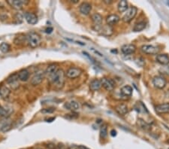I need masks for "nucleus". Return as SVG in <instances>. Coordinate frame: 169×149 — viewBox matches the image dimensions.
Here are the masks:
<instances>
[{"mask_svg":"<svg viewBox=\"0 0 169 149\" xmlns=\"http://www.w3.org/2000/svg\"><path fill=\"white\" fill-rule=\"evenodd\" d=\"M50 81L57 89H62L64 87L65 82V72L61 69H59L58 71L50 78Z\"/></svg>","mask_w":169,"mask_h":149,"instance_id":"nucleus-1","label":"nucleus"},{"mask_svg":"<svg viewBox=\"0 0 169 149\" xmlns=\"http://www.w3.org/2000/svg\"><path fill=\"white\" fill-rule=\"evenodd\" d=\"M26 38L27 43H28V44L32 48H38L41 43V36H40L38 33H34V32L28 33Z\"/></svg>","mask_w":169,"mask_h":149,"instance_id":"nucleus-2","label":"nucleus"},{"mask_svg":"<svg viewBox=\"0 0 169 149\" xmlns=\"http://www.w3.org/2000/svg\"><path fill=\"white\" fill-rule=\"evenodd\" d=\"M137 12H138V9L136 7H130L129 9H127V11L124 14L123 17H122L123 22L129 23L130 21H132V19L136 16Z\"/></svg>","mask_w":169,"mask_h":149,"instance_id":"nucleus-3","label":"nucleus"},{"mask_svg":"<svg viewBox=\"0 0 169 149\" xmlns=\"http://www.w3.org/2000/svg\"><path fill=\"white\" fill-rule=\"evenodd\" d=\"M102 86L107 91H112L114 90V88L116 87V83L112 78H103L101 80Z\"/></svg>","mask_w":169,"mask_h":149,"instance_id":"nucleus-4","label":"nucleus"},{"mask_svg":"<svg viewBox=\"0 0 169 149\" xmlns=\"http://www.w3.org/2000/svg\"><path fill=\"white\" fill-rule=\"evenodd\" d=\"M141 51L145 54L154 55V54H157L159 53V48L156 46L152 45V44H144V45L141 46Z\"/></svg>","mask_w":169,"mask_h":149,"instance_id":"nucleus-5","label":"nucleus"},{"mask_svg":"<svg viewBox=\"0 0 169 149\" xmlns=\"http://www.w3.org/2000/svg\"><path fill=\"white\" fill-rule=\"evenodd\" d=\"M81 73H82V71H81V69L76 68V67H71L66 72L65 76L68 77V78H71V79H74V78L80 77Z\"/></svg>","mask_w":169,"mask_h":149,"instance_id":"nucleus-6","label":"nucleus"},{"mask_svg":"<svg viewBox=\"0 0 169 149\" xmlns=\"http://www.w3.org/2000/svg\"><path fill=\"white\" fill-rule=\"evenodd\" d=\"M166 80L160 75L155 76L153 79V84L158 89H163L166 86Z\"/></svg>","mask_w":169,"mask_h":149,"instance_id":"nucleus-7","label":"nucleus"},{"mask_svg":"<svg viewBox=\"0 0 169 149\" xmlns=\"http://www.w3.org/2000/svg\"><path fill=\"white\" fill-rule=\"evenodd\" d=\"M8 3L12 6V8L17 10L23 9L25 5L28 4L29 1H24V0H9Z\"/></svg>","mask_w":169,"mask_h":149,"instance_id":"nucleus-8","label":"nucleus"},{"mask_svg":"<svg viewBox=\"0 0 169 149\" xmlns=\"http://www.w3.org/2000/svg\"><path fill=\"white\" fill-rule=\"evenodd\" d=\"M44 77H45V74L44 72H39L36 74L34 75V76L31 79V84L33 86H37L39 84H41L44 80Z\"/></svg>","mask_w":169,"mask_h":149,"instance_id":"nucleus-9","label":"nucleus"},{"mask_svg":"<svg viewBox=\"0 0 169 149\" xmlns=\"http://www.w3.org/2000/svg\"><path fill=\"white\" fill-rule=\"evenodd\" d=\"M18 74L15 73L9 77L7 78V83L11 86L13 89H17L19 87V83H18Z\"/></svg>","mask_w":169,"mask_h":149,"instance_id":"nucleus-10","label":"nucleus"},{"mask_svg":"<svg viewBox=\"0 0 169 149\" xmlns=\"http://www.w3.org/2000/svg\"><path fill=\"white\" fill-rule=\"evenodd\" d=\"M135 51H136V46L132 44H124L121 48V51L125 55H131V54H134Z\"/></svg>","mask_w":169,"mask_h":149,"instance_id":"nucleus-11","label":"nucleus"},{"mask_svg":"<svg viewBox=\"0 0 169 149\" xmlns=\"http://www.w3.org/2000/svg\"><path fill=\"white\" fill-rule=\"evenodd\" d=\"M24 17L29 24L35 25L38 23V17L34 13L26 12L24 14Z\"/></svg>","mask_w":169,"mask_h":149,"instance_id":"nucleus-12","label":"nucleus"},{"mask_svg":"<svg viewBox=\"0 0 169 149\" xmlns=\"http://www.w3.org/2000/svg\"><path fill=\"white\" fill-rule=\"evenodd\" d=\"M59 68H58V65L56 63H53L50 64V66H48L46 69V71L44 72V74H45L46 76L50 79V78L58 71Z\"/></svg>","mask_w":169,"mask_h":149,"instance_id":"nucleus-13","label":"nucleus"},{"mask_svg":"<svg viewBox=\"0 0 169 149\" xmlns=\"http://www.w3.org/2000/svg\"><path fill=\"white\" fill-rule=\"evenodd\" d=\"M91 20L94 24V27H98L102 26V24L103 18H102V16L100 14L95 13V14H92L91 16Z\"/></svg>","mask_w":169,"mask_h":149,"instance_id":"nucleus-14","label":"nucleus"},{"mask_svg":"<svg viewBox=\"0 0 169 149\" xmlns=\"http://www.w3.org/2000/svg\"><path fill=\"white\" fill-rule=\"evenodd\" d=\"M64 107L67 109L71 110L72 112H78L80 109V104L76 101L71 100L70 102H65Z\"/></svg>","mask_w":169,"mask_h":149,"instance_id":"nucleus-15","label":"nucleus"},{"mask_svg":"<svg viewBox=\"0 0 169 149\" xmlns=\"http://www.w3.org/2000/svg\"><path fill=\"white\" fill-rule=\"evenodd\" d=\"M92 10V5L88 2H84L80 5L79 11L83 15H88Z\"/></svg>","mask_w":169,"mask_h":149,"instance_id":"nucleus-16","label":"nucleus"},{"mask_svg":"<svg viewBox=\"0 0 169 149\" xmlns=\"http://www.w3.org/2000/svg\"><path fill=\"white\" fill-rule=\"evenodd\" d=\"M156 112L159 114H168L169 113V102L159 104L156 106Z\"/></svg>","mask_w":169,"mask_h":149,"instance_id":"nucleus-17","label":"nucleus"},{"mask_svg":"<svg viewBox=\"0 0 169 149\" xmlns=\"http://www.w3.org/2000/svg\"><path fill=\"white\" fill-rule=\"evenodd\" d=\"M11 128H12V121L8 118H5L0 122V131L2 132H7Z\"/></svg>","mask_w":169,"mask_h":149,"instance_id":"nucleus-18","label":"nucleus"},{"mask_svg":"<svg viewBox=\"0 0 169 149\" xmlns=\"http://www.w3.org/2000/svg\"><path fill=\"white\" fill-rule=\"evenodd\" d=\"M119 21V17L117 14H111V15L108 16L106 18V23L107 25L112 26L116 25L118 22Z\"/></svg>","mask_w":169,"mask_h":149,"instance_id":"nucleus-19","label":"nucleus"},{"mask_svg":"<svg viewBox=\"0 0 169 149\" xmlns=\"http://www.w3.org/2000/svg\"><path fill=\"white\" fill-rule=\"evenodd\" d=\"M115 111L117 112L119 115L123 116V115H126L127 113H128L129 108H128V106H127L126 104L121 103V104H119V105H116Z\"/></svg>","mask_w":169,"mask_h":149,"instance_id":"nucleus-20","label":"nucleus"},{"mask_svg":"<svg viewBox=\"0 0 169 149\" xmlns=\"http://www.w3.org/2000/svg\"><path fill=\"white\" fill-rule=\"evenodd\" d=\"M156 61L162 65H168L169 64V57L166 54H158L156 58Z\"/></svg>","mask_w":169,"mask_h":149,"instance_id":"nucleus-21","label":"nucleus"},{"mask_svg":"<svg viewBox=\"0 0 169 149\" xmlns=\"http://www.w3.org/2000/svg\"><path fill=\"white\" fill-rule=\"evenodd\" d=\"M98 32H101L102 35H104V36H109L113 34V32H114V30H113L112 27L111 26H102L101 28L99 29Z\"/></svg>","mask_w":169,"mask_h":149,"instance_id":"nucleus-22","label":"nucleus"},{"mask_svg":"<svg viewBox=\"0 0 169 149\" xmlns=\"http://www.w3.org/2000/svg\"><path fill=\"white\" fill-rule=\"evenodd\" d=\"M102 87L101 80L94 79L90 82V89L92 91H97Z\"/></svg>","mask_w":169,"mask_h":149,"instance_id":"nucleus-23","label":"nucleus"},{"mask_svg":"<svg viewBox=\"0 0 169 149\" xmlns=\"http://www.w3.org/2000/svg\"><path fill=\"white\" fill-rule=\"evenodd\" d=\"M132 87L129 85L123 86L120 90V94L126 97H129L132 94Z\"/></svg>","mask_w":169,"mask_h":149,"instance_id":"nucleus-24","label":"nucleus"},{"mask_svg":"<svg viewBox=\"0 0 169 149\" xmlns=\"http://www.w3.org/2000/svg\"><path fill=\"white\" fill-rule=\"evenodd\" d=\"M11 90L9 87L5 85H2L0 87V96L3 99H8L10 96Z\"/></svg>","mask_w":169,"mask_h":149,"instance_id":"nucleus-25","label":"nucleus"},{"mask_svg":"<svg viewBox=\"0 0 169 149\" xmlns=\"http://www.w3.org/2000/svg\"><path fill=\"white\" fill-rule=\"evenodd\" d=\"M19 80L22 81H26L29 78V72L27 69H22L18 73Z\"/></svg>","mask_w":169,"mask_h":149,"instance_id":"nucleus-26","label":"nucleus"},{"mask_svg":"<svg viewBox=\"0 0 169 149\" xmlns=\"http://www.w3.org/2000/svg\"><path fill=\"white\" fill-rule=\"evenodd\" d=\"M128 9V2L122 0L118 3V11L119 12H125Z\"/></svg>","mask_w":169,"mask_h":149,"instance_id":"nucleus-27","label":"nucleus"},{"mask_svg":"<svg viewBox=\"0 0 169 149\" xmlns=\"http://www.w3.org/2000/svg\"><path fill=\"white\" fill-rule=\"evenodd\" d=\"M147 23L145 21H140L138 23H135V25L133 27V31L134 32H141L143 30H144V28L146 27Z\"/></svg>","mask_w":169,"mask_h":149,"instance_id":"nucleus-28","label":"nucleus"},{"mask_svg":"<svg viewBox=\"0 0 169 149\" xmlns=\"http://www.w3.org/2000/svg\"><path fill=\"white\" fill-rule=\"evenodd\" d=\"M137 124L138 125V126H139L140 128L144 129V130H149V129H150V125L147 124V122H145V121H143V119H141V118H138Z\"/></svg>","mask_w":169,"mask_h":149,"instance_id":"nucleus-29","label":"nucleus"},{"mask_svg":"<svg viewBox=\"0 0 169 149\" xmlns=\"http://www.w3.org/2000/svg\"><path fill=\"white\" fill-rule=\"evenodd\" d=\"M12 109L11 108H5L0 105V116L5 117V118H7L9 116L11 113H12Z\"/></svg>","mask_w":169,"mask_h":149,"instance_id":"nucleus-30","label":"nucleus"},{"mask_svg":"<svg viewBox=\"0 0 169 149\" xmlns=\"http://www.w3.org/2000/svg\"><path fill=\"white\" fill-rule=\"evenodd\" d=\"M108 136V126L107 124H103L100 128V137L102 139H105Z\"/></svg>","mask_w":169,"mask_h":149,"instance_id":"nucleus-31","label":"nucleus"},{"mask_svg":"<svg viewBox=\"0 0 169 149\" xmlns=\"http://www.w3.org/2000/svg\"><path fill=\"white\" fill-rule=\"evenodd\" d=\"M11 47L8 43L5 42H2L1 44H0V51L2 52L3 54H6V53L9 52L10 51Z\"/></svg>","mask_w":169,"mask_h":149,"instance_id":"nucleus-32","label":"nucleus"},{"mask_svg":"<svg viewBox=\"0 0 169 149\" xmlns=\"http://www.w3.org/2000/svg\"><path fill=\"white\" fill-rule=\"evenodd\" d=\"M14 19H15L16 23H21L23 22V15L21 14H20V13H17L15 14V16H14Z\"/></svg>","mask_w":169,"mask_h":149,"instance_id":"nucleus-33","label":"nucleus"},{"mask_svg":"<svg viewBox=\"0 0 169 149\" xmlns=\"http://www.w3.org/2000/svg\"><path fill=\"white\" fill-rule=\"evenodd\" d=\"M55 108L53 107H49V108H43L41 110V112L43 114H52L55 112Z\"/></svg>","mask_w":169,"mask_h":149,"instance_id":"nucleus-34","label":"nucleus"},{"mask_svg":"<svg viewBox=\"0 0 169 149\" xmlns=\"http://www.w3.org/2000/svg\"><path fill=\"white\" fill-rule=\"evenodd\" d=\"M53 29L52 28V27H48V28H47L45 30V32L47 33H48V34H50V33H51L53 32Z\"/></svg>","mask_w":169,"mask_h":149,"instance_id":"nucleus-35","label":"nucleus"},{"mask_svg":"<svg viewBox=\"0 0 169 149\" xmlns=\"http://www.w3.org/2000/svg\"><path fill=\"white\" fill-rule=\"evenodd\" d=\"M117 131L115 130V129H111V137H116L117 136Z\"/></svg>","mask_w":169,"mask_h":149,"instance_id":"nucleus-36","label":"nucleus"},{"mask_svg":"<svg viewBox=\"0 0 169 149\" xmlns=\"http://www.w3.org/2000/svg\"><path fill=\"white\" fill-rule=\"evenodd\" d=\"M70 2L72 3H78L79 1H78V0H70Z\"/></svg>","mask_w":169,"mask_h":149,"instance_id":"nucleus-37","label":"nucleus"},{"mask_svg":"<svg viewBox=\"0 0 169 149\" xmlns=\"http://www.w3.org/2000/svg\"><path fill=\"white\" fill-rule=\"evenodd\" d=\"M104 2H105V3H106V4H111V3H112V2H112V1H109V2H107V1H106V0H105V1H104Z\"/></svg>","mask_w":169,"mask_h":149,"instance_id":"nucleus-38","label":"nucleus"},{"mask_svg":"<svg viewBox=\"0 0 169 149\" xmlns=\"http://www.w3.org/2000/svg\"><path fill=\"white\" fill-rule=\"evenodd\" d=\"M38 149H41V148H38Z\"/></svg>","mask_w":169,"mask_h":149,"instance_id":"nucleus-39","label":"nucleus"}]
</instances>
